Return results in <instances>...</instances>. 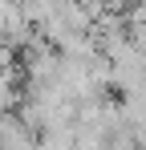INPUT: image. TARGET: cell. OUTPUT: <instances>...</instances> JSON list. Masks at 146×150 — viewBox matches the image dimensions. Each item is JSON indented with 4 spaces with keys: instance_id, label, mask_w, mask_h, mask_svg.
Returning <instances> with one entry per match:
<instances>
[{
    "instance_id": "7a4b0ae2",
    "label": "cell",
    "mask_w": 146,
    "mask_h": 150,
    "mask_svg": "<svg viewBox=\"0 0 146 150\" xmlns=\"http://www.w3.org/2000/svg\"><path fill=\"white\" fill-rule=\"evenodd\" d=\"M77 126V122H73ZM73 126H53L41 130V150H77V130Z\"/></svg>"
},
{
    "instance_id": "6da1fadb",
    "label": "cell",
    "mask_w": 146,
    "mask_h": 150,
    "mask_svg": "<svg viewBox=\"0 0 146 150\" xmlns=\"http://www.w3.org/2000/svg\"><path fill=\"white\" fill-rule=\"evenodd\" d=\"M0 150H41V134L16 110L0 114Z\"/></svg>"
},
{
    "instance_id": "3957f363",
    "label": "cell",
    "mask_w": 146,
    "mask_h": 150,
    "mask_svg": "<svg viewBox=\"0 0 146 150\" xmlns=\"http://www.w3.org/2000/svg\"><path fill=\"white\" fill-rule=\"evenodd\" d=\"M12 73H16V49L12 45H0V85L12 81Z\"/></svg>"
}]
</instances>
